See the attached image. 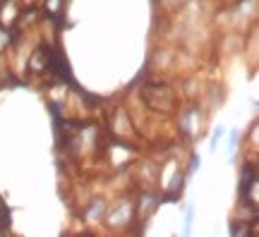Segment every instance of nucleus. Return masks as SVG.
I'll use <instances>...</instances> for the list:
<instances>
[{
    "label": "nucleus",
    "instance_id": "2",
    "mask_svg": "<svg viewBox=\"0 0 259 237\" xmlns=\"http://www.w3.org/2000/svg\"><path fill=\"white\" fill-rule=\"evenodd\" d=\"M221 134H223V127H219L216 129V132H213V137H211V146H209V149H216V144H219V139H221Z\"/></svg>",
    "mask_w": 259,
    "mask_h": 237
},
{
    "label": "nucleus",
    "instance_id": "3",
    "mask_svg": "<svg viewBox=\"0 0 259 237\" xmlns=\"http://www.w3.org/2000/svg\"><path fill=\"white\" fill-rule=\"evenodd\" d=\"M199 168V156H192V163H190V173H194Z\"/></svg>",
    "mask_w": 259,
    "mask_h": 237
},
{
    "label": "nucleus",
    "instance_id": "1",
    "mask_svg": "<svg viewBox=\"0 0 259 237\" xmlns=\"http://www.w3.org/2000/svg\"><path fill=\"white\" fill-rule=\"evenodd\" d=\"M192 216H194V209L187 204L185 206V232H190V223H192Z\"/></svg>",
    "mask_w": 259,
    "mask_h": 237
}]
</instances>
